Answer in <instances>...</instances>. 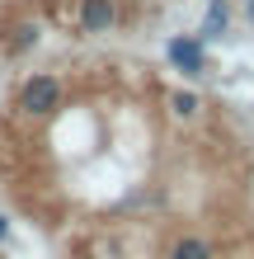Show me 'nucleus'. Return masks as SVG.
<instances>
[{
  "label": "nucleus",
  "mask_w": 254,
  "mask_h": 259,
  "mask_svg": "<svg viewBox=\"0 0 254 259\" xmlns=\"http://www.w3.org/2000/svg\"><path fill=\"white\" fill-rule=\"evenodd\" d=\"M165 62L184 75V80H207V71H212V57H207V42L198 33H174L165 42Z\"/></svg>",
  "instance_id": "obj_1"
},
{
  "label": "nucleus",
  "mask_w": 254,
  "mask_h": 259,
  "mask_svg": "<svg viewBox=\"0 0 254 259\" xmlns=\"http://www.w3.org/2000/svg\"><path fill=\"white\" fill-rule=\"evenodd\" d=\"M62 80H57L52 71H33L28 80L19 85V113H28V118H47V113H57L62 109Z\"/></svg>",
  "instance_id": "obj_2"
},
{
  "label": "nucleus",
  "mask_w": 254,
  "mask_h": 259,
  "mask_svg": "<svg viewBox=\"0 0 254 259\" xmlns=\"http://www.w3.org/2000/svg\"><path fill=\"white\" fill-rule=\"evenodd\" d=\"M231 24H235V0H207V5H202V19H198L193 33L212 48V42H221V38L231 33Z\"/></svg>",
  "instance_id": "obj_3"
},
{
  "label": "nucleus",
  "mask_w": 254,
  "mask_h": 259,
  "mask_svg": "<svg viewBox=\"0 0 254 259\" xmlns=\"http://www.w3.org/2000/svg\"><path fill=\"white\" fill-rule=\"evenodd\" d=\"M118 24V5L113 0H80V33L85 38H104Z\"/></svg>",
  "instance_id": "obj_4"
},
{
  "label": "nucleus",
  "mask_w": 254,
  "mask_h": 259,
  "mask_svg": "<svg viewBox=\"0 0 254 259\" xmlns=\"http://www.w3.org/2000/svg\"><path fill=\"white\" fill-rule=\"evenodd\" d=\"M42 42V28H38V19H19L10 28V38H5V52L10 57H24V52H33Z\"/></svg>",
  "instance_id": "obj_5"
},
{
  "label": "nucleus",
  "mask_w": 254,
  "mask_h": 259,
  "mask_svg": "<svg viewBox=\"0 0 254 259\" xmlns=\"http://www.w3.org/2000/svg\"><path fill=\"white\" fill-rule=\"evenodd\" d=\"M165 259H217V250H212L207 236H174Z\"/></svg>",
  "instance_id": "obj_6"
},
{
  "label": "nucleus",
  "mask_w": 254,
  "mask_h": 259,
  "mask_svg": "<svg viewBox=\"0 0 254 259\" xmlns=\"http://www.w3.org/2000/svg\"><path fill=\"white\" fill-rule=\"evenodd\" d=\"M170 113L174 118H184V123H188V118H198L202 113V95H198V90H170Z\"/></svg>",
  "instance_id": "obj_7"
},
{
  "label": "nucleus",
  "mask_w": 254,
  "mask_h": 259,
  "mask_svg": "<svg viewBox=\"0 0 254 259\" xmlns=\"http://www.w3.org/2000/svg\"><path fill=\"white\" fill-rule=\"evenodd\" d=\"M240 14H245V24L254 28V0H245V5H240Z\"/></svg>",
  "instance_id": "obj_8"
},
{
  "label": "nucleus",
  "mask_w": 254,
  "mask_h": 259,
  "mask_svg": "<svg viewBox=\"0 0 254 259\" xmlns=\"http://www.w3.org/2000/svg\"><path fill=\"white\" fill-rule=\"evenodd\" d=\"M5 240H10V217L0 212V245H5Z\"/></svg>",
  "instance_id": "obj_9"
},
{
  "label": "nucleus",
  "mask_w": 254,
  "mask_h": 259,
  "mask_svg": "<svg viewBox=\"0 0 254 259\" xmlns=\"http://www.w3.org/2000/svg\"><path fill=\"white\" fill-rule=\"evenodd\" d=\"M0 259H5V254H0Z\"/></svg>",
  "instance_id": "obj_10"
},
{
  "label": "nucleus",
  "mask_w": 254,
  "mask_h": 259,
  "mask_svg": "<svg viewBox=\"0 0 254 259\" xmlns=\"http://www.w3.org/2000/svg\"><path fill=\"white\" fill-rule=\"evenodd\" d=\"M240 5H245V0H240Z\"/></svg>",
  "instance_id": "obj_11"
}]
</instances>
